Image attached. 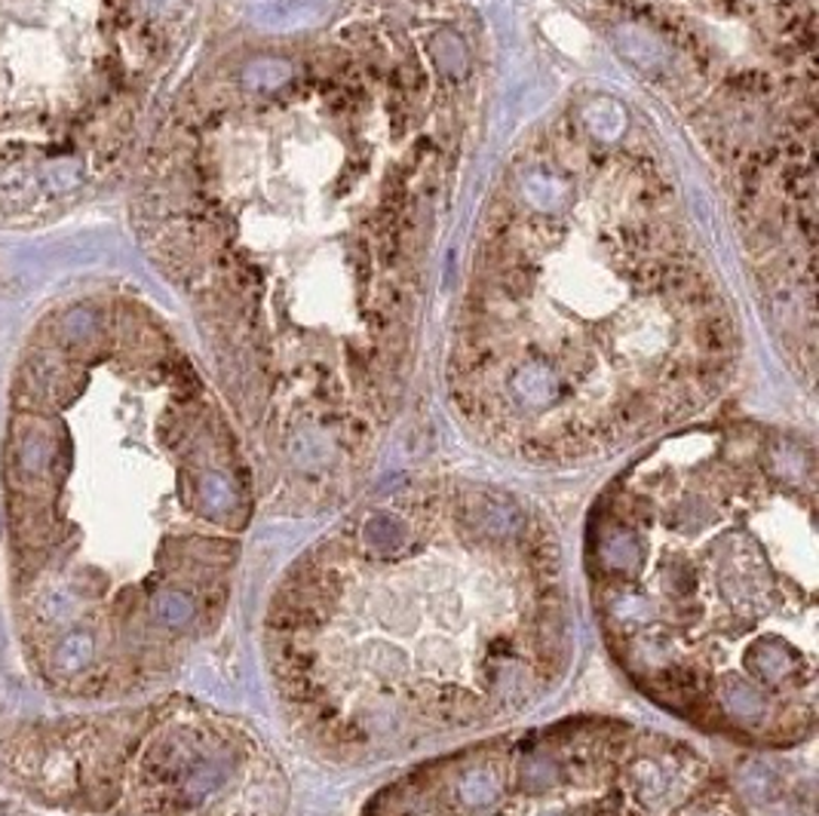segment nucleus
<instances>
[{
	"mask_svg": "<svg viewBox=\"0 0 819 816\" xmlns=\"http://www.w3.org/2000/svg\"><path fill=\"white\" fill-rule=\"evenodd\" d=\"M261 648L285 727L328 764L494 734L571 667L562 540L501 485L405 482L295 556L270 593Z\"/></svg>",
	"mask_w": 819,
	"mask_h": 816,
	"instance_id": "nucleus-1",
	"label": "nucleus"
},
{
	"mask_svg": "<svg viewBox=\"0 0 819 816\" xmlns=\"http://www.w3.org/2000/svg\"><path fill=\"white\" fill-rule=\"evenodd\" d=\"M362 816H749L709 758L666 730L571 715L461 742L400 773Z\"/></svg>",
	"mask_w": 819,
	"mask_h": 816,
	"instance_id": "nucleus-3",
	"label": "nucleus"
},
{
	"mask_svg": "<svg viewBox=\"0 0 819 816\" xmlns=\"http://www.w3.org/2000/svg\"><path fill=\"white\" fill-rule=\"evenodd\" d=\"M583 578L614 667L706 737H814L819 506L814 448L759 424L672 433L602 489Z\"/></svg>",
	"mask_w": 819,
	"mask_h": 816,
	"instance_id": "nucleus-2",
	"label": "nucleus"
}]
</instances>
